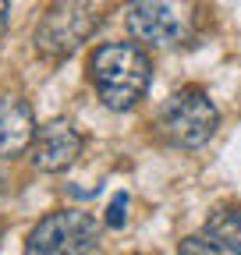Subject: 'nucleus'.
Segmentation results:
<instances>
[{
    "label": "nucleus",
    "instance_id": "f257e3e1",
    "mask_svg": "<svg viewBox=\"0 0 241 255\" xmlns=\"http://www.w3.org/2000/svg\"><path fill=\"white\" fill-rule=\"evenodd\" d=\"M89 78L107 110H128L145 96L153 82V64L131 43H103L89 60Z\"/></svg>",
    "mask_w": 241,
    "mask_h": 255
},
{
    "label": "nucleus",
    "instance_id": "423d86ee",
    "mask_svg": "<svg viewBox=\"0 0 241 255\" xmlns=\"http://www.w3.org/2000/svg\"><path fill=\"white\" fill-rule=\"evenodd\" d=\"M82 152V135L71 128V121L64 117H53L46 121L39 131H36V142H32V163L36 170L43 174H60L68 170Z\"/></svg>",
    "mask_w": 241,
    "mask_h": 255
},
{
    "label": "nucleus",
    "instance_id": "39448f33",
    "mask_svg": "<svg viewBox=\"0 0 241 255\" xmlns=\"http://www.w3.org/2000/svg\"><path fill=\"white\" fill-rule=\"evenodd\" d=\"M124 25L138 43L174 46L188 36V14L181 0H131L124 7Z\"/></svg>",
    "mask_w": 241,
    "mask_h": 255
},
{
    "label": "nucleus",
    "instance_id": "9b49d317",
    "mask_svg": "<svg viewBox=\"0 0 241 255\" xmlns=\"http://www.w3.org/2000/svg\"><path fill=\"white\" fill-rule=\"evenodd\" d=\"M4 28H7V0H0V36H4Z\"/></svg>",
    "mask_w": 241,
    "mask_h": 255
},
{
    "label": "nucleus",
    "instance_id": "9d476101",
    "mask_svg": "<svg viewBox=\"0 0 241 255\" xmlns=\"http://www.w3.org/2000/svg\"><path fill=\"white\" fill-rule=\"evenodd\" d=\"M124 209H128V195H114V202L107 209V223H110V227H120V223H124Z\"/></svg>",
    "mask_w": 241,
    "mask_h": 255
},
{
    "label": "nucleus",
    "instance_id": "20e7f679",
    "mask_svg": "<svg viewBox=\"0 0 241 255\" xmlns=\"http://www.w3.org/2000/svg\"><path fill=\"white\" fill-rule=\"evenodd\" d=\"M163 135L181 149H199L217 135L220 114L202 89H181L163 110Z\"/></svg>",
    "mask_w": 241,
    "mask_h": 255
},
{
    "label": "nucleus",
    "instance_id": "0eeeda50",
    "mask_svg": "<svg viewBox=\"0 0 241 255\" xmlns=\"http://www.w3.org/2000/svg\"><path fill=\"white\" fill-rule=\"evenodd\" d=\"M32 142H36L32 107H28L21 96H7V100H0V159L21 156Z\"/></svg>",
    "mask_w": 241,
    "mask_h": 255
},
{
    "label": "nucleus",
    "instance_id": "7ed1b4c3",
    "mask_svg": "<svg viewBox=\"0 0 241 255\" xmlns=\"http://www.w3.org/2000/svg\"><path fill=\"white\" fill-rule=\"evenodd\" d=\"M100 241V227L89 213L60 209L43 216L25 241V255H85Z\"/></svg>",
    "mask_w": 241,
    "mask_h": 255
},
{
    "label": "nucleus",
    "instance_id": "1a4fd4ad",
    "mask_svg": "<svg viewBox=\"0 0 241 255\" xmlns=\"http://www.w3.org/2000/svg\"><path fill=\"white\" fill-rule=\"evenodd\" d=\"M209 234L213 238H227V241H238L241 234V209H224L209 220Z\"/></svg>",
    "mask_w": 241,
    "mask_h": 255
},
{
    "label": "nucleus",
    "instance_id": "f03ea898",
    "mask_svg": "<svg viewBox=\"0 0 241 255\" xmlns=\"http://www.w3.org/2000/svg\"><path fill=\"white\" fill-rule=\"evenodd\" d=\"M96 21L100 18L89 0H53L36 25V50L46 57H68L93 36Z\"/></svg>",
    "mask_w": 241,
    "mask_h": 255
},
{
    "label": "nucleus",
    "instance_id": "6e6552de",
    "mask_svg": "<svg viewBox=\"0 0 241 255\" xmlns=\"http://www.w3.org/2000/svg\"><path fill=\"white\" fill-rule=\"evenodd\" d=\"M181 255H241V241L227 238H185Z\"/></svg>",
    "mask_w": 241,
    "mask_h": 255
}]
</instances>
